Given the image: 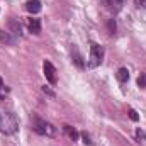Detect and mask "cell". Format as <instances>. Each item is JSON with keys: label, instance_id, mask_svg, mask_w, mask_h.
Returning a JSON list of instances; mask_svg holds the SVG:
<instances>
[{"label": "cell", "instance_id": "6da1fadb", "mask_svg": "<svg viewBox=\"0 0 146 146\" xmlns=\"http://www.w3.org/2000/svg\"><path fill=\"white\" fill-rule=\"evenodd\" d=\"M19 129V122L15 114L12 112H0V133L3 134H14Z\"/></svg>", "mask_w": 146, "mask_h": 146}, {"label": "cell", "instance_id": "7a4b0ae2", "mask_svg": "<svg viewBox=\"0 0 146 146\" xmlns=\"http://www.w3.org/2000/svg\"><path fill=\"white\" fill-rule=\"evenodd\" d=\"M33 129L36 131L37 134L48 136V138H53L56 134V127L51 122H48V121H44L41 117H33Z\"/></svg>", "mask_w": 146, "mask_h": 146}, {"label": "cell", "instance_id": "3957f363", "mask_svg": "<svg viewBox=\"0 0 146 146\" xmlns=\"http://www.w3.org/2000/svg\"><path fill=\"white\" fill-rule=\"evenodd\" d=\"M102 60H104V48L99 46V44H95V42H92V46H90V56H88V66L90 68H97L102 63Z\"/></svg>", "mask_w": 146, "mask_h": 146}, {"label": "cell", "instance_id": "277c9868", "mask_svg": "<svg viewBox=\"0 0 146 146\" xmlns=\"http://www.w3.org/2000/svg\"><path fill=\"white\" fill-rule=\"evenodd\" d=\"M42 70H44L46 80H48L51 85H56L58 76H56V68L53 66V63H51V61H44V63H42Z\"/></svg>", "mask_w": 146, "mask_h": 146}, {"label": "cell", "instance_id": "5b68a950", "mask_svg": "<svg viewBox=\"0 0 146 146\" xmlns=\"http://www.w3.org/2000/svg\"><path fill=\"white\" fill-rule=\"evenodd\" d=\"M72 58H73V63H75L78 68H85L83 56L80 54V51H78V48H76V46H73V48H72Z\"/></svg>", "mask_w": 146, "mask_h": 146}, {"label": "cell", "instance_id": "8992f818", "mask_svg": "<svg viewBox=\"0 0 146 146\" xmlns=\"http://www.w3.org/2000/svg\"><path fill=\"white\" fill-rule=\"evenodd\" d=\"M9 33H12L15 37H21V34H22V29H21V24L17 22V21H14V19H10L9 21Z\"/></svg>", "mask_w": 146, "mask_h": 146}, {"label": "cell", "instance_id": "52a82bcc", "mask_svg": "<svg viewBox=\"0 0 146 146\" xmlns=\"http://www.w3.org/2000/svg\"><path fill=\"white\" fill-rule=\"evenodd\" d=\"M0 39H2V42H5V44H10V46H14L15 42H17V37L14 36L12 33H5V31H2L0 33Z\"/></svg>", "mask_w": 146, "mask_h": 146}, {"label": "cell", "instance_id": "ba28073f", "mask_svg": "<svg viewBox=\"0 0 146 146\" xmlns=\"http://www.w3.org/2000/svg\"><path fill=\"white\" fill-rule=\"evenodd\" d=\"M104 5L109 9L110 12H117L121 10V5H122V0H102Z\"/></svg>", "mask_w": 146, "mask_h": 146}, {"label": "cell", "instance_id": "9c48e42d", "mask_svg": "<svg viewBox=\"0 0 146 146\" xmlns=\"http://www.w3.org/2000/svg\"><path fill=\"white\" fill-rule=\"evenodd\" d=\"M26 10H27L29 14H37V12L41 10V2H39V0H29V2L26 3Z\"/></svg>", "mask_w": 146, "mask_h": 146}, {"label": "cell", "instance_id": "30bf717a", "mask_svg": "<svg viewBox=\"0 0 146 146\" xmlns=\"http://www.w3.org/2000/svg\"><path fill=\"white\" fill-rule=\"evenodd\" d=\"M27 26H29V31L33 34H41V21L39 19H29Z\"/></svg>", "mask_w": 146, "mask_h": 146}, {"label": "cell", "instance_id": "8fae6325", "mask_svg": "<svg viewBox=\"0 0 146 146\" xmlns=\"http://www.w3.org/2000/svg\"><path fill=\"white\" fill-rule=\"evenodd\" d=\"M63 131L66 133V136H68L70 139H73V141H76V139L80 138V134H78V131H76L75 127H72V126H68V124H66V126H63Z\"/></svg>", "mask_w": 146, "mask_h": 146}, {"label": "cell", "instance_id": "7c38bea8", "mask_svg": "<svg viewBox=\"0 0 146 146\" xmlns=\"http://www.w3.org/2000/svg\"><path fill=\"white\" fill-rule=\"evenodd\" d=\"M115 75H117V80H119L121 83H126V82L129 80V72H127V68H119Z\"/></svg>", "mask_w": 146, "mask_h": 146}, {"label": "cell", "instance_id": "4fadbf2b", "mask_svg": "<svg viewBox=\"0 0 146 146\" xmlns=\"http://www.w3.org/2000/svg\"><path fill=\"white\" fill-rule=\"evenodd\" d=\"M136 139L141 143V141H146V133L143 131V129H138L136 131Z\"/></svg>", "mask_w": 146, "mask_h": 146}, {"label": "cell", "instance_id": "5bb4252c", "mask_svg": "<svg viewBox=\"0 0 146 146\" xmlns=\"http://www.w3.org/2000/svg\"><path fill=\"white\" fill-rule=\"evenodd\" d=\"M138 85H139L141 88H145V87H146V75H145V73H141V76L138 78Z\"/></svg>", "mask_w": 146, "mask_h": 146}, {"label": "cell", "instance_id": "9a60e30c", "mask_svg": "<svg viewBox=\"0 0 146 146\" xmlns=\"http://www.w3.org/2000/svg\"><path fill=\"white\" fill-rule=\"evenodd\" d=\"M129 117H131V121H134V122L139 121V115H138V112L134 109H129Z\"/></svg>", "mask_w": 146, "mask_h": 146}, {"label": "cell", "instance_id": "2e32d148", "mask_svg": "<svg viewBox=\"0 0 146 146\" xmlns=\"http://www.w3.org/2000/svg\"><path fill=\"white\" fill-rule=\"evenodd\" d=\"M82 139H83V143H85V145H92V139H90V136H88V134H87V133H82Z\"/></svg>", "mask_w": 146, "mask_h": 146}, {"label": "cell", "instance_id": "e0dca14e", "mask_svg": "<svg viewBox=\"0 0 146 146\" xmlns=\"http://www.w3.org/2000/svg\"><path fill=\"white\" fill-rule=\"evenodd\" d=\"M109 31H110V34L115 33V22H114V19H110L109 21Z\"/></svg>", "mask_w": 146, "mask_h": 146}, {"label": "cell", "instance_id": "ac0fdd59", "mask_svg": "<svg viewBox=\"0 0 146 146\" xmlns=\"http://www.w3.org/2000/svg\"><path fill=\"white\" fill-rule=\"evenodd\" d=\"M139 3H141V7H145L146 9V0H139Z\"/></svg>", "mask_w": 146, "mask_h": 146}]
</instances>
